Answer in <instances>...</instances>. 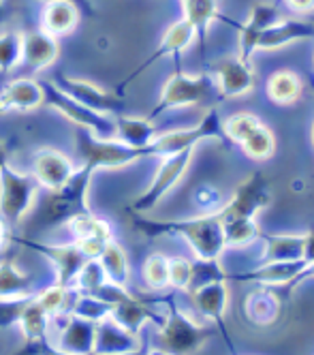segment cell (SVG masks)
Listing matches in <instances>:
<instances>
[{"label": "cell", "instance_id": "d4e9b609", "mask_svg": "<svg viewBox=\"0 0 314 355\" xmlns=\"http://www.w3.org/2000/svg\"><path fill=\"white\" fill-rule=\"evenodd\" d=\"M80 7L69 3V0H51L45 3L41 13V31L51 37H67L71 35L77 24H80Z\"/></svg>", "mask_w": 314, "mask_h": 355}, {"label": "cell", "instance_id": "ba28073f", "mask_svg": "<svg viewBox=\"0 0 314 355\" xmlns=\"http://www.w3.org/2000/svg\"><path fill=\"white\" fill-rule=\"evenodd\" d=\"M39 189L41 187L33 173H19L11 165L0 169V218L11 230L33 210Z\"/></svg>", "mask_w": 314, "mask_h": 355}, {"label": "cell", "instance_id": "7a4b0ae2", "mask_svg": "<svg viewBox=\"0 0 314 355\" xmlns=\"http://www.w3.org/2000/svg\"><path fill=\"white\" fill-rule=\"evenodd\" d=\"M163 304L167 306V311L163 323L156 329V345L167 355H195L218 329L195 321L175 302L173 295H165Z\"/></svg>", "mask_w": 314, "mask_h": 355}, {"label": "cell", "instance_id": "7c38bea8", "mask_svg": "<svg viewBox=\"0 0 314 355\" xmlns=\"http://www.w3.org/2000/svg\"><path fill=\"white\" fill-rule=\"evenodd\" d=\"M308 263L310 261H306V259L261 263V266H256L248 272H242V274H229V281L256 283V285H263V287H282L284 295H289L299 285V276L306 272Z\"/></svg>", "mask_w": 314, "mask_h": 355}, {"label": "cell", "instance_id": "8d00e7d4", "mask_svg": "<svg viewBox=\"0 0 314 355\" xmlns=\"http://www.w3.org/2000/svg\"><path fill=\"white\" fill-rule=\"evenodd\" d=\"M69 315H77L82 319H88L92 323H101L103 319H107L112 315V304L103 302L96 295H86V293H77L75 302L71 304Z\"/></svg>", "mask_w": 314, "mask_h": 355}, {"label": "cell", "instance_id": "4fadbf2b", "mask_svg": "<svg viewBox=\"0 0 314 355\" xmlns=\"http://www.w3.org/2000/svg\"><path fill=\"white\" fill-rule=\"evenodd\" d=\"M195 41H197V35H195L193 26H191V24H189L184 17L177 19V21H173L171 26L165 31V35H163V39H161V45L156 47L154 52L148 56V60L141 62L133 73L128 75V78H126L124 82H120L118 88L128 86L133 80H137L141 73H146L156 60H161V58H165V56H173L175 62H177V69H182V54H184Z\"/></svg>", "mask_w": 314, "mask_h": 355}, {"label": "cell", "instance_id": "74e56055", "mask_svg": "<svg viewBox=\"0 0 314 355\" xmlns=\"http://www.w3.org/2000/svg\"><path fill=\"white\" fill-rule=\"evenodd\" d=\"M225 240L227 246H248L261 238V232L252 218H233L225 220Z\"/></svg>", "mask_w": 314, "mask_h": 355}, {"label": "cell", "instance_id": "91938a15", "mask_svg": "<svg viewBox=\"0 0 314 355\" xmlns=\"http://www.w3.org/2000/svg\"><path fill=\"white\" fill-rule=\"evenodd\" d=\"M312 141H314V129H312Z\"/></svg>", "mask_w": 314, "mask_h": 355}, {"label": "cell", "instance_id": "44dd1931", "mask_svg": "<svg viewBox=\"0 0 314 355\" xmlns=\"http://www.w3.org/2000/svg\"><path fill=\"white\" fill-rule=\"evenodd\" d=\"M141 345V334H130L112 317L96 323V338L92 355H122Z\"/></svg>", "mask_w": 314, "mask_h": 355}, {"label": "cell", "instance_id": "f35d334b", "mask_svg": "<svg viewBox=\"0 0 314 355\" xmlns=\"http://www.w3.org/2000/svg\"><path fill=\"white\" fill-rule=\"evenodd\" d=\"M143 281L152 291H163L169 287V257L154 252L143 263Z\"/></svg>", "mask_w": 314, "mask_h": 355}, {"label": "cell", "instance_id": "816d5d0a", "mask_svg": "<svg viewBox=\"0 0 314 355\" xmlns=\"http://www.w3.org/2000/svg\"><path fill=\"white\" fill-rule=\"evenodd\" d=\"M9 157H11V146L0 139V169H3L5 165H9Z\"/></svg>", "mask_w": 314, "mask_h": 355}, {"label": "cell", "instance_id": "3957f363", "mask_svg": "<svg viewBox=\"0 0 314 355\" xmlns=\"http://www.w3.org/2000/svg\"><path fill=\"white\" fill-rule=\"evenodd\" d=\"M92 169L82 165L77 167L71 180L58 189V191H47L43 197L41 206L35 216V227L39 232L54 230L58 225H67L75 214L86 212L88 208V189L92 180Z\"/></svg>", "mask_w": 314, "mask_h": 355}, {"label": "cell", "instance_id": "db71d44e", "mask_svg": "<svg viewBox=\"0 0 314 355\" xmlns=\"http://www.w3.org/2000/svg\"><path fill=\"white\" fill-rule=\"evenodd\" d=\"M41 3H51V0H41ZM69 3L80 7V11H86V13H92V7H90V0H69Z\"/></svg>", "mask_w": 314, "mask_h": 355}, {"label": "cell", "instance_id": "681fc988", "mask_svg": "<svg viewBox=\"0 0 314 355\" xmlns=\"http://www.w3.org/2000/svg\"><path fill=\"white\" fill-rule=\"evenodd\" d=\"M304 259L314 261V225L304 234Z\"/></svg>", "mask_w": 314, "mask_h": 355}, {"label": "cell", "instance_id": "277c9868", "mask_svg": "<svg viewBox=\"0 0 314 355\" xmlns=\"http://www.w3.org/2000/svg\"><path fill=\"white\" fill-rule=\"evenodd\" d=\"M75 148H77V157H80L82 165L90 167L92 171L118 169V167H126L130 163H135L139 159H146L143 150L128 146L120 141L118 137H110V139L96 137L94 133L86 129H77Z\"/></svg>", "mask_w": 314, "mask_h": 355}, {"label": "cell", "instance_id": "52a82bcc", "mask_svg": "<svg viewBox=\"0 0 314 355\" xmlns=\"http://www.w3.org/2000/svg\"><path fill=\"white\" fill-rule=\"evenodd\" d=\"M203 139H220L225 141V126L218 116V107L209 110L197 126L191 129H180V131H169V133H159L156 139L146 148V157H156V159H165L177 152H184L195 148Z\"/></svg>", "mask_w": 314, "mask_h": 355}, {"label": "cell", "instance_id": "5b68a950", "mask_svg": "<svg viewBox=\"0 0 314 355\" xmlns=\"http://www.w3.org/2000/svg\"><path fill=\"white\" fill-rule=\"evenodd\" d=\"M212 88H216L212 75H207V73L189 75L184 69H177L171 78L165 82L159 103L152 107L148 118L156 120L169 110L203 105L205 101L209 98V94H212Z\"/></svg>", "mask_w": 314, "mask_h": 355}, {"label": "cell", "instance_id": "7bdbcfd3", "mask_svg": "<svg viewBox=\"0 0 314 355\" xmlns=\"http://www.w3.org/2000/svg\"><path fill=\"white\" fill-rule=\"evenodd\" d=\"M107 281V276H105L98 259H88L84 263V268L80 270V274L75 276V283H73V291L75 293H86V295H94L96 289Z\"/></svg>", "mask_w": 314, "mask_h": 355}, {"label": "cell", "instance_id": "4316f807", "mask_svg": "<svg viewBox=\"0 0 314 355\" xmlns=\"http://www.w3.org/2000/svg\"><path fill=\"white\" fill-rule=\"evenodd\" d=\"M280 295L270 287L261 285L252 293H248L244 302V313L254 325H272L280 315Z\"/></svg>", "mask_w": 314, "mask_h": 355}, {"label": "cell", "instance_id": "bcb514c9", "mask_svg": "<svg viewBox=\"0 0 314 355\" xmlns=\"http://www.w3.org/2000/svg\"><path fill=\"white\" fill-rule=\"evenodd\" d=\"M114 240V238H112ZM77 246H80V250L86 255V259H98L101 252L105 248V244H107L110 240H101V238H86V240H73Z\"/></svg>", "mask_w": 314, "mask_h": 355}, {"label": "cell", "instance_id": "603a6c76", "mask_svg": "<svg viewBox=\"0 0 314 355\" xmlns=\"http://www.w3.org/2000/svg\"><path fill=\"white\" fill-rule=\"evenodd\" d=\"M94 338H96V323L77 315H69L67 323L60 327L56 347L71 355H92Z\"/></svg>", "mask_w": 314, "mask_h": 355}, {"label": "cell", "instance_id": "83f0119b", "mask_svg": "<svg viewBox=\"0 0 314 355\" xmlns=\"http://www.w3.org/2000/svg\"><path fill=\"white\" fill-rule=\"evenodd\" d=\"M259 240H263V261H297L304 259V236L293 234H261Z\"/></svg>", "mask_w": 314, "mask_h": 355}, {"label": "cell", "instance_id": "c3c4849f", "mask_svg": "<svg viewBox=\"0 0 314 355\" xmlns=\"http://www.w3.org/2000/svg\"><path fill=\"white\" fill-rule=\"evenodd\" d=\"M284 3H286V7H289L291 11L302 13V15L314 11V0H284Z\"/></svg>", "mask_w": 314, "mask_h": 355}, {"label": "cell", "instance_id": "6da1fadb", "mask_svg": "<svg viewBox=\"0 0 314 355\" xmlns=\"http://www.w3.org/2000/svg\"><path fill=\"white\" fill-rule=\"evenodd\" d=\"M135 232L146 238L159 236H180L189 242L195 257L203 261L220 259L227 248L225 240V225L216 212H209L197 218H182V220H150L143 214H133Z\"/></svg>", "mask_w": 314, "mask_h": 355}, {"label": "cell", "instance_id": "484cf974", "mask_svg": "<svg viewBox=\"0 0 314 355\" xmlns=\"http://www.w3.org/2000/svg\"><path fill=\"white\" fill-rule=\"evenodd\" d=\"M114 120H116V137L128 146L143 150V155H146V148L156 139V135H159L154 120H150L148 116L141 118V116L118 114Z\"/></svg>", "mask_w": 314, "mask_h": 355}, {"label": "cell", "instance_id": "ac0fdd59", "mask_svg": "<svg viewBox=\"0 0 314 355\" xmlns=\"http://www.w3.org/2000/svg\"><path fill=\"white\" fill-rule=\"evenodd\" d=\"M191 293V300L195 304V309L205 317L209 319V323H214L220 332H223V338L227 340V345L231 347V338L227 334V327H225V313H227V302H229V287H227V281H216V283H207L199 289H193L189 291ZM231 353L233 347H231Z\"/></svg>", "mask_w": 314, "mask_h": 355}, {"label": "cell", "instance_id": "6f0895ef", "mask_svg": "<svg viewBox=\"0 0 314 355\" xmlns=\"http://www.w3.org/2000/svg\"><path fill=\"white\" fill-rule=\"evenodd\" d=\"M5 17H7V7H5L3 0H0V24L5 21Z\"/></svg>", "mask_w": 314, "mask_h": 355}, {"label": "cell", "instance_id": "836d02e7", "mask_svg": "<svg viewBox=\"0 0 314 355\" xmlns=\"http://www.w3.org/2000/svg\"><path fill=\"white\" fill-rule=\"evenodd\" d=\"M67 230L71 232L73 240H86V238H101V240H112V227L107 220H101L90 210L75 214L69 223Z\"/></svg>", "mask_w": 314, "mask_h": 355}, {"label": "cell", "instance_id": "ffe728a7", "mask_svg": "<svg viewBox=\"0 0 314 355\" xmlns=\"http://www.w3.org/2000/svg\"><path fill=\"white\" fill-rule=\"evenodd\" d=\"M306 39H314V21L280 17L274 26H270L259 37L256 49L272 52V49H280V47L295 43V41H306Z\"/></svg>", "mask_w": 314, "mask_h": 355}, {"label": "cell", "instance_id": "f6af8a7d", "mask_svg": "<svg viewBox=\"0 0 314 355\" xmlns=\"http://www.w3.org/2000/svg\"><path fill=\"white\" fill-rule=\"evenodd\" d=\"M35 295V293H33ZM33 295H26V297H13V300H0V329L17 325L26 304Z\"/></svg>", "mask_w": 314, "mask_h": 355}, {"label": "cell", "instance_id": "ab89813d", "mask_svg": "<svg viewBox=\"0 0 314 355\" xmlns=\"http://www.w3.org/2000/svg\"><path fill=\"white\" fill-rule=\"evenodd\" d=\"M37 300L43 304V309L51 315V317H58L62 313L71 311V287L64 285H49L45 287L41 293H37Z\"/></svg>", "mask_w": 314, "mask_h": 355}, {"label": "cell", "instance_id": "7dc6e473", "mask_svg": "<svg viewBox=\"0 0 314 355\" xmlns=\"http://www.w3.org/2000/svg\"><path fill=\"white\" fill-rule=\"evenodd\" d=\"M195 201L203 208H212V206H218L220 201V195L214 191V189H201L197 195H195Z\"/></svg>", "mask_w": 314, "mask_h": 355}, {"label": "cell", "instance_id": "f907efd6", "mask_svg": "<svg viewBox=\"0 0 314 355\" xmlns=\"http://www.w3.org/2000/svg\"><path fill=\"white\" fill-rule=\"evenodd\" d=\"M39 355H71V353H67V351L54 347V345L49 343V338H47V340H43V343L39 345Z\"/></svg>", "mask_w": 314, "mask_h": 355}, {"label": "cell", "instance_id": "680465c9", "mask_svg": "<svg viewBox=\"0 0 314 355\" xmlns=\"http://www.w3.org/2000/svg\"><path fill=\"white\" fill-rule=\"evenodd\" d=\"M148 355H167V353H165L163 349H159V347H152Z\"/></svg>", "mask_w": 314, "mask_h": 355}, {"label": "cell", "instance_id": "d6986e66", "mask_svg": "<svg viewBox=\"0 0 314 355\" xmlns=\"http://www.w3.org/2000/svg\"><path fill=\"white\" fill-rule=\"evenodd\" d=\"M280 19V11L274 5H265V3H259L252 7L248 19L242 24L240 28V56L244 60H250L252 54L256 52V43L259 37L263 35L270 26Z\"/></svg>", "mask_w": 314, "mask_h": 355}, {"label": "cell", "instance_id": "b9f144b4", "mask_svg": "<svg viewBox=\"0 0 314 355\" xmlns=\"http://www.w3.org/2000/svg\"><path fill=\"white\" fill-rule=\"evenodd\" d=\"M216 281H229V272L223 268L220 259H212V261L193 259V281H191L189 291L199 289L207 283H216Z\"/></svg>", "mask_w": 314, "mask_h": 355}, {"label": "cell", "instance_id": "60d3db41", "mask_svg": "<svg viewBox=\"0 0 314 355\" xmlns=\"http://www.w3.org/2000/svg\"><path fill=\"white\" fill-rule=\"evenodd\" d=\"M259 124H263V122H261L254 114H248V112L233 114L227 120H223L225 135L231 144H242Z\"/></svg>", "mask_w": 314, "mask_h": 355}, {"label": "cell", "instance_id": "e0dca14e", "mask_svg": "<svg viewBox=\"0 0 314 355\" xmlns=\"http://www.w3.org/2000/svg\"><path fill=\"white\" fill-rule=\"evenodd\" d=\"M163 304V297H139V295H128L126 300L118 302L112 306V319L124 327L126 332L130 334H141V327L146 323H154V325H161L165 315H161L159 311H154L152 304Z\"/></svg>", "mask_w": 314, "mask_h": 355}, {"label": "cell", "instance_id": "1f68e13d", "mask_svg": "<svg viewBox=\"0 0 314 355\" xmlns=\"http://www.w3.org/2000/svg\"><path fill=\"white\" fill-rule=\"evenodd\" d=\"M98 263L110 283H114L118 287H128V281H130L128 257H126L124 248L116 240H110L105 244L101 257H98Z\"/></svg>", "mask_w": 314, "mask_h": 355}, {"label": "cell", "instance_id": "2e32d148", "mask_svg": "<svg viewBox=\"0 0 314 355\" xmlns=\"http://www.w3.org/2000/svg\"><path fill=\"white\" fill-rule=\"evenodd\" d=\"M75 169L77 167L73 165V161L56 148H41L33 161V175L45 191L62 189L71 180Z\"/></svg>", "mask_w": 314, "mask_h": 355}, {"label": "cell", "instance_id": "9f6ffc18", "mask_svg": "<svg viewBox=\"0 0 314 355\" xmlns=\"http://www.w3.org/2000/svg\"><path fill=\"white\" fill-rule=\"evenodd\" d=\"M308 278H314V261H310L308 263V268H306V272L299 276V283H304V281H308Z\"/></svg>", "mask_w": 314, "mask_h": 355}, {"label": "cell", "instance_id": "f546056e", "mask_svg": "<svg viewBox=\"0 0 314 355\" xmlns=\"http://www.w3.org/2000/svg\"><path fill=\"white\" fill-rule=\"evenodd\" d=\"M35 278L24 274L15 259H0V300H13L33 295Z\"/></svg>", "mask_w": 314, "mask_h": 355}, {"label": "cell", "instance_id": "9a60e30c", "mask_svg": "<svg viewBox=\"0 0 314 355\" xmlns=\"http://www.w3.org/2000/svg\"><path fill=\"white\" fill-rule=\"evenodd\" d=\"M214 84L218 90L220 101L225 98H238L252 90L254 86V69L250 60H244L240 54L223 58L214 67Z\"/></svg>", "mask_w": 314, "mask_h": 355}, {"label": "cell", "instance_id": "8992f818", "mask_svg": "<svg viewBox=\"0 0 314 355\" xmlns=\"http://www.w3.org/2000/svg\"><path fill=\"white\" fill-rule=\"evenodd\" d=\"M39 84L43 88V105L60 112L69 122L77 126V129H86L103 139L116 137V120L112 116L92 112L90 107L77 103L73 96L60 90L51 80H39Z\"/></svg>", "mask_w": 314, "mask_h": 355}, {"label": "cell", "instance_id": "f1b7e54d", "mask_svg": "<svg viewBox=\"0 0 314 355\" xmlns=\"http://www.w3.org/2000/svg\"><path fill=\"white\" fill-rule=\"evenodd\" d=\"M182 11H184V19L197 35L199 52L205 54L209 24L218 17V0H182Z\"/></svg>", "mask_w": 314, "mask_h": 355}, {"label": "cell", "instance_id": "d6a6232c", "mask_svg": "<svg viewBox=\"0 0 314 355\" xmlns=\"http://www.w3.org/2000/svg\"><path fill=\"white\" fill-rule=\"evenodd\" d=\"M268 96L276 105H291L302 96L304 84L293 71H278L268 80Z\"/></svg>", "mask_w": 314, "mask_h": 355}, {"label": "cell", "instance_id": "30bf717a", "mask_svg": "<svg viewBox=\"0 0 314 355\" xmlns=\"http://www.w3.org/2000/svg\"><path fill=\"white\" fill-rule=\"evenodd\" d=\"M272 201V193L268 187L265 175L261 171H252L242 184H238L233 197L227 201V206H223L218 210L223 223L225 220H233V218H252L270 206Z\"/></svg>", "mask_w": 314, "mask_h": 355}, {"label": "cell", "instance_id": "4dcf8cb0", "mask_svg": "<svg viewBox=\"0 0 314 355\" xmlns=\"http://www.w3.org/2000/svg\"><path fill=\"white\" fill-rule=\"evenodd\" d=\"M51 315L43 309V304L37 300V293L28 300L26 309L17 321L21 334H24V343H37V340H45L47 338V325H49Z\"/></svg>", "mask_w": 314, "mask_h": 355}, {"label": "cell", "instance_id": "ee69618b", "mask_svg": "<svg viewBox=\"0 0 314 355\" xmlns=\"http://www.w3.org/2000/svg\"><path fill=\"white\" fill-rule=\"evenodd\" d=\"M193 281V261L186 257L169 259V287L177 291H189Z\"/></svg>", "mask_w": 314, "mask_h": 355}, {"label": "cell", "instance_id": "11a10c76", "mask_svg": "<svg viewBox=\"0 0 314 355\" xmlns=\"http://www.w3.org/2000/svg\"><path fill=\"white\" fill-rule=\"evenodd\" d=\"M150 349H152V347H150L148 343H141V345H139L137 349L128 351V353H122V355H148V353H150Z\"/></svg>", "mask_w": 314, "mask_h": 355}, {"label": "cell", "instance_id": "cb8c5ba5", "mask_svg": "<svg viewBox=\"0 0 314 355\" xmlns=\"http://www.w3.org/2000/svg\"><path fill=\"white\" fill-rule=\"evenodd\" d=\"M43 105V88L37 80H13L0 92V112H30Z\"/></svg>", "mask_w": 314, "mask_h": 355}, {"label": "cell", "instance_id": "8fae6325", "mask_svg": "<svg viewBox=\"0 0 314 355\" xmlns=\"http://www.w3.org/2000/svg\"><path fill=\"white\" fill-rule=\"evenodd\" d=\"M60 90H64L69 96H73L77 103L90 107L92 112L105 114V116H118L124 110V98L112 90H105L88 80L69 78L67 73H56V78L51 80Z\"/></svg>", "mask_w": 314, "mask_h": 355}, {"label": "cell", "instance_id": "d590c367", "mask_svg": "<svg viewBox=\"0 0 314 355\" xmlns=\"http://www.w3.org/2000/svg\"><path fill=\"white\" fill-rule=\"evenodd\" d=\"M24 54V33L5 31L0 33V73H11L21 64Z\"/></svg>", "mask_w": 314, "mask_h": 355}, {"label": "cell", "instance_id": "5bb4252c", "mask_svg": "<svg viewBox=\"0 0 314 355\" xmlns=\"http://www.w3.org/2000/svg\"><path fill=\"white\" fill-rule=\"evenodd\" d=\"M13 240L33 248V250H37L39 255L47 257L51 263H54L56 272H58V281L56 283L64 285V287H73L75 276L80 274V270L88 261L86 255L80 250V246H77L75 242H69V244H39L35 240H28V238H13Z\"/></svg>", "mask_w": 314, "mask_h": 355}, {"label": "cell", "instance_id": "e575fe53", "mask_svg": "<svg viewBox=\"0 0 314 355\" xmlns=\"http://www.w3.org/2000/svg\"><path fill=\"white\" fill-rule=\"evenodd\" d=\"M242 150H244V155L254 159V161H265L274 155V150H276V137L274 133L268 129L265 124H259L256 129L240 144Z\"/></svg>", "mask_w": 314, "mask_h": 355}, {"label": "cell", "instance_id": "9c48e42d", "mask_svg": "<svg viewBox=\"0 0 314 355\" xmlns=\"http://www.w3.org/2000/svg\"><path fill=\"white\" fill-rule=\"evenodd\" d=\"M193 157H195V148L161 159V165H159V169H156V173L152 178V182L148 184V189L141 191L133 199V204H130V212H133V214H148V212H152L167 197V193L182 180V178H184L186 169L193 163Z\"/></svg>", "mask_w": 314, "mask_h": 355}, {"label": "cell", "instance_id": "f5cc1de1", "mask_svg": "<svg viewBox=\"0 0 314 355\" xmlns=\"http://www.w3.org/2000/svg\"><path fill=\"white\" fill-rule=\"evenodd\" d=\"M9 240H11V236H9V225L3 218H0V248H3Z\"/></svg>", "mask_w": 314, "mask_h": 355}, {"label": "cell", "instance_id": "7402d4cb", "mask_svg": "<svg viewBox=\"0 0 314 355\" xmlns=\"http://www.w3.org/2000/svg\"><path fill=\"white\" fill-rule=\"evenodd\" d=\"M60 54V45L56 37L47 33L33 31L24 35V54H21V64L28 67L30 71H45L56 62Z\"/></svg>", "mask_w": 314, "mask_h": 355}]
</instances>
